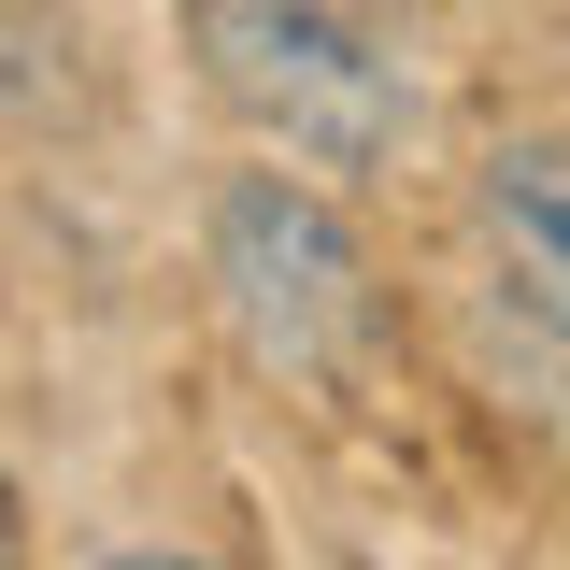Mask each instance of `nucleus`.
<instances>
[{
	"instance_id": "3",
	"label": "nucleus",
	"mask_w": 570,
	"mask_h": 570,
	"mask_svg": "<svg viewBox=\"0 0 570 570\" xmlns=\"http://www.w3.org/2000/svg\"><path fill=\"white\" fill-rule=\"evenodd\" d=\"M471 228H485L499 285L570 343V129H513L471 157Z\"/></svg>"
},
{
	"instance_id": "1",
	"label": "nucleus",
	"mask_w": 570,
	"mask_h": 570,
	"mask_svg": "<svg viewBox=\"0 0 570 570\" xmlns=\"http://www.w3.org/2000/svg\"><path fill=\"white\" fill-rule=\"evenodd\" d=\"M214 100L299 171H385L414 142V71L356 29L343 0H186Z\"/></svg>"
},
{
	"instance_id": "6",
	"label": "nucleus",
	"mask_w": 570,
	"mask_h": 570,
	"mask_svg": "<svg viewBox=\"0 0 570 570\" xmlns=\"http://www.w3.org/2000/svg\"><path fill=\"white\" fill-rule=\"evenodd\" d=\"M0 570H14V557H0Z\"/></svg>"
},
{
	"instance_id": "5",
	"label": "nucleus",
	"mask_w": 570,
	"mask_h": 570,
	"mask_svg": "<svg viewBox=\"0 0 570 570\" xmlns=\"http://www.w3.org/2000/svg\"><path fill=\"white\" fill-rule=\"evenodd\" d=\"M100 570H214V557H186V542H129V557H100Z\"/></svg>"
},
{
	"instance_id": "2",
	"label": "nucleus",
	"mask_w": 570,
	"mask_h": 570,
	"mask_svg": "<svg viewBox=\"0 0 570 570\" xmlns=\"http://www.w3.org/2000/svg\"><path fill=\"white\" fill-rule=\"evenodd\" d=\"M200 272H214L228 343L257 356L272 385H328V371L371 343V243H356L343 200L299 186V171H228V186H214Z\"/></svg>"
},
{
	"instance_id": "4",
	"label": "nucleus",
	"mask_w": 570,
	"mask_h": 570,
	"mask_svg": "<svg viewBox=\"0 0 570 570\" xmlns=\"http://www.w3.org/2000/svg\"><path fill=\"white\" fill-rule=\"evenodd\" d=\"M100 115V71H86V14L71 0H0V129L43 142Z\"/></svg>"
}]
</instances>
